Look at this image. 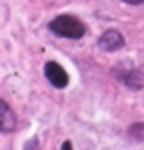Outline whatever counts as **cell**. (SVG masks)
Returning a JSON list of instances; mask_svg holds the SVG:
<instances>
[{"instance_id":"6da1fadb","label":"cell","mask_w":144,"mask_h":150,"mask_svg":"<svg viewBox=\"0 0 144 150\" xmlns=\"http://www.w3.org/2000/svg\"><path fill=\"white\" fill-rule=\"evenodd\" d=\"M48 28H50L54 34L62 36V38H70V40L82 38V36L86 34V26H84L76 16H68V14L56 16L52 22L48 24Z\"/></svg>"},{"instance_id":"7a4b0ae2","label":"cell","mask_w":144,"mask_h":150,"mask_svg":"<svg viewBox=\"0 0 144 150\" xmlns=\"http://www.w3.org/2000/svg\"><path fill=\"white\" fill-rule=\"evenodd\" d=\"M44 74H46L48 82H50L52 86H56V88H66V86H68V74H66V70L62 68L60 64H56V62H46Z\"/></svg>"},{"instance_id":"3957f363","label":"cell","mask_w":144,"mask_h":150,"mask_svg":"<svg viewBox=\"0 0 144 150\" xmlns=\"http://www.w3.org/2000/svg\"><path fill=\"white\" fill-rule=\"evenodd\" d=\"M98 44L106 52H114V50H120V48L124 46V36L120 34L118 30H106L104 34L100 36Z\"/></svg>"},{"instance_id":"277c9868","label":"cell","mask_w":144,"mask_h":150,"mask_svg":"<svg viewBox=\"0 0 144 150\" xmlns=\"http://www.w3.org/2000/svg\"><path fill=\"white\" fill-rule=\"evenodd\" d=\"M0 112H2V118H0V130L2 132H10L16 126V118L12 114V110L8 108V104L4 100H0Z\"/></svg>"},{"instance_id":"5b68a950","label":"cell","mask_w":144,"mask_h":150,"mask_svg":"<svg viewBox=\"0 0 144 150\" xmlns=\"http://www.w3.org/2000/svg\"><path fill=\"white\" fill-rule=\"evenodd\" d=\"M118 78L124 82L128 88H142V84H144L142 76H140V72H138L136 68H130V70H128V74H126L124 70L118 72Z\"/></svg>"},{"instance_id":"8992f818","label":"cell","mask_w":144,"mask_h":150,"mask_svg":"<svg viewBox=\"0 0 144 150\" xmlns=\"http://www.w3.org/2000/svg\"><path fill=\"white\" fill-rule=\"evenodd\" d=\"M126 4H140V2H144V0H124Z\"/></svg>"},{"instance_id":"52a82bcc","label":"cell","mask_w":144,"mask_h":150,"mask_svg":"<svg viewBox=\"0 0 144 150\" xmlns=\"http://www.w3.org/2000/svg\"><path fill=\"white\" fill-rule=\"evenodd\" d=\"M62 148L68 150V148H72V144H70V142H64V144H62Z\"/></svg>"}]
</instances>
